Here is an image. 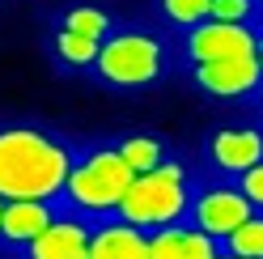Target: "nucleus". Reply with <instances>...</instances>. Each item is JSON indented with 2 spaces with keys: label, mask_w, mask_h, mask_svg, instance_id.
Here are the masks:
<instances>
[{
  "label": "nucleus",
  "mask_w": 263,
  "mask_h": 259,
  "mask_svg": "<svg viewBox=\"0 0 263 259\" xmlns=\"http://www.w3.org/2000/svg\"><path fill=\"white\" fill-rule=\"evenodd\" d=\"M72 144L39 123L0 127V200H60L72 170Z\"/></svg>",
  "instance_id": "f257e3e1"
},
{
  "label": "nucleus",
  "mask_w": 263,
  "mask_h": 259,
  "mask_svg": "<svg viewBox=\"0 0 263 259\" xmlns=\"http://www.w3.org/2000/svg\"><path fill=\"white\" fill-rule=\"evenodd\" d=\"M136 179V170L127 166L119 157V149H89L85 157L72 161L68 170V183L60 191V208H68V213H81V217H115L119 213V200L123 191L132 187Z\"/></svg>",
  "instance_id": "f03ea898"
},
{
  "label": "nucleus",
  "mask_w": 263,
  "mask_h": 259,
  "mask_svg": "<svg viewBox=\"0 0 263 259\" xmlns=\"http://www.w3.org/2000/svg\"><path fill=\"white\" fill-rule=\"evenodd\" d=\"M161 72H166V47L149 30H119V34L110 30L93 60V77L110 89H144L161 81Z\"/></svg>",
  "instance_id": "7ed1b4c3"
},
{
  "label": "nucleus",
  "mask_w": 263,
  "mask_h": 259,
  "mask_svg": "<svg viewBox=\"0 0 263 259\" xmlns=\"http://www.w3.org/2000/svg\"><path fill=\"white\" fill-rule=\"evenodd\" d=\"M187 204H191V183H178V179H166V174L149 170V174L132 179V187L123 191L115 217L140 225V230H161L170 221H183Z\"/></svg>",
  "instance_id": "20e7f679"
},
{
  "label": "nucleus",
  "mask_w": 263,
  "mask_h": 259,
  "mask_svg": "<svg viewBox=\"0 0 263 259\" xmlns=\"http://www.w3.org/2000/svg\"><path fill=\"white\" fill-rule=\"evenodd\" d=\"M251 213L255 208L238 191V183H208L200 191H191V204H187V221H195L212 238H225L229 230H238Z\"/></svg>",
  "instance_id": "39448f33"
},
{
  "label": "nucleus",
  "mask_w": 263,
  "mask_h": 259,
  "mask_svg": "<svg viewBox=\"0 0 263 259\" xmlns=\"http://www.w3.org/2000/svg\"><path fill=\"white\" fill-rule=\"evenodd\" d=\"M255 26H238V22H217L208 17L200 26L187 30L183 51L191 64H212V60H238V55H255Z\"/></svg>",
  "instance_id": "423d86ee"
},
{
  "label": "nucleus",
  "mask_w": 263,
  "mask_h": 259,
  "mask_svg": "<svg viewBox=\"0 0 263 259\" xmlns=\"http://www.w3.org/2000/svg\"><path fill=\"white\" fill-rule=\"evenodd\" d=\"M259 64L255 55H238V60H212V64H191V85L208 94L217 102H238V98H251L259 89Z\"/></svg>",
  "instance_id": "0eeeda50"
},
{
  "label": "nucleus",
  "mask_w": 263,
  "mask_h": 259,
  "mask_svg": "<svg viewBox=\"0 0 263 259\" xmlns=\"http://www.w3.org/2000/svg\"><path fill=\"white\" fill-rule=\"evenodd\" d=\"M89 225H93L89 217L60 208L47 221V230L22 247V255H30V259H89Z\"/></svg>",
  "instance_id": "6e6552de"
},
{
  "label": "nucleus",
  "mask_w": 263,
  "mask_h": 259,
  "mask_svg": "<svg viewBox=\"0 0 263 259\" xmlns=\"http://www.w3.org/2000/svg\"><path fill=\"white\" fill-rule=\"evenodd\" d=\"M208 161H212V170L229 174V179L251 170L255 161H263V127H255V123L217 127L208 136Z\"/></svg>",
  "instance_id": "1a4fd4ad"
},
{
  "label": "nucleus",
  "mask_w": 263,
  "mask_h": 259,
  "mask_svg": "<svg viewBox=\"0 0 263 259\" xmlns=\"http://www.w3.org/2000/svg\"><path fill=\"white\" fill-rule=\"evenodd\" d=\"M217 255H221V238L204 234L187 217L149 230V259H217Z\"/></svg>",
  "instance_id": "9d476101"
},
{
  "label": "nucleus",
  "mask_w": 263,
  "mask_h": 259,
  "mask_svg": "<svg viewBox=\"0 0 263 259\" xmlns=\"http://www.w3.org/2000/svg\"><path fill=\"white\" fill-rule=\"evenodd\" d=\"M89 259H149V230L123 217H98L89 225Z\"/></svg>",
  "instance_id": "9b49d317"
},
{
  "label": "nucleus",
  "mask_w": 263,
  "mask_h": 259,
  "mask_svg": "<svg viewBox=\"0 0 263 259\" xmlns=\"http://www.w3.org/2000/svg\"><path fill=\"white\" fill-rule=\"evenodd\" d=\"M55 213H60V200H5V213H0V247L22 255V247L30 238H39Z\"/></svg>",
  "instance_id": "f8f14e48"
},
{
  "label": "nucleus",
  "mask_w": 263,
  "mask_h": 259,
  "mask_svg": "<svg viewBox=\"0 0 263 259\" xmlns=\"http://www.w3.org/2000/svg\"><path fill=\"white\" fill-rule=\"evenodd\" d=\"M98 47H102V39H85V34H77V30H55L51 34V51L60 60V68H93V60H98Z\"/></svg>",
  "instance_id": "ddd939ff"
},
{
  "label": "nucleus",
  "mask_w": 263,
  "mask_h": 259,
  "mask_svg": "<svg viewBox=\"0 0 263 259\" xmlns=\"http://www.w3.org/2000/svg\"><path fill=\"white\" fill-rule=\"evenodd\" d=\"M221 255H234V259H263V213L255 208L238 230H229L221 238Z\"/></svg>",
  "instance_id": "4468645a"
},
{
  "label": "nucleus",
  "mask_w": 263,
  "mask_h": 259,
  "mask_svg": "<svg viewBox=\"0 0 263 259\" xmlns=\"http://www.w3.org/2000/svg\"><path fill=\"white\" fill-rule=\"evenodd\" d=\"M115 149H119V157L127 161L132 170L136 174H149L153 166L161 157H166V144H161V136H149V132H136V136H123L119 144H115Z\"/></svg>",
  "instance_id": "2eb2a0df"
},
{
  "label": "nucleus",
  "mask_w": 263,
  "mask_h": 259,
  "mask_svg": "<svg viewBox=\"0 0 263 259\" xmlns=\"http://www.w3.org/2000/svg\"><path fill=\"white\" fill-rule=\"evenodd\" d=\"M60 26L64 30H77V34H85V39H106L115 30L110 13L98 9V5H72V9H64L60 13Z\"/></svg>",
  "instance_id": "dca6fc26"
},
{
  "label": "nucleus",
  "mask_w": 263,
  "mask_h": 259,
  "mask_svg": "<svg viewBox=\"0 0 263 259\" xmlns=\"http://www.w3.org/2000/svg\"><path fill=\"white\" fill-rule=\"evenodd\" d=\"M208 5H212V0H161V13H166L170 26L191 30V26L208 22Z\"/></svg>",
  "instance_id": "f3484780"
},
{
  "label": "nucleus",
  "mask_w": 263,
  "mask_h": 259,
  "mask_svg": "<svg viewBox=\"0 0 263 259\" xmlns=\"http://www.w3.org/2000/svg\"><path fill=\"white\" fill-rule=\"evenodd\" d=\"M259 5L255 0H212L208 5V17H217V22H238V26H255L259 22Z\"/></svg>",
  "instance_id": "a211bd4d"
},
{
  "label": "nucleus",
  "mask_w": 263,
  "mask_h": 259,
  "mask_svg": "<svg viewBox=\"0 0 263 259\" xmlns=\"http://www.w3.org/2000/svg\"><path fill=\"white\" fill-rule=\"evenodd\" d=\"M234 183H238V191H242V196L251 200V208H259V213H263V161H255L251 170L234 174Z\"/></svg>",
  "instance_id": "6ab92c4d"
},
{
  "label": "nucleus",
  "mask_w": 263,
  "mask_h": 259,
  "mask_svg": "<svg viewBox=\"0 0 263 259\" xmlns=\"http://www.w3.org/2000/svg\"><path fill=\"white\" fill-rule=\"evenodd\" d=\"M255 30H259V26H255ZM255 64H259V72H263V30L255 34Z\"/></svg>",
  "instance_id": "aec40b11"
},
{
  "label": "nucleus",
  "mask_w": 263,
  "mask_h": 259,
  "mask_svg": "<svg viewBox=\"0 0 263 259\" xmlns=\"http://www.w3.org/2000/svg\"><path fill=\"white\" fill-rule=\"evenodd\" d=\"M255 94H259V102H263V81H259V89H255Z\"/></svg>",
  "instance_id": "412c9836"
},
{
  "label": "nucleus",
  "mask_w": 263,
  "mask_h": 259,
  "mask_svg": "<svg viewBox=\"0 0 263 259\" xmlns=\"http://www.w3.org/2000/svg\"><path fill=\"white\" fill-rule=\"evenodd\" d=\"M259 30H263V13H259Z\"/></svg>",
  "instance_id": "4be33fe9"
},
{
  "label": "nucleus",
  "mask_w": 263,
  "mask_h": 259,
  "mask_svg": "<svg viewBox=\"0 0 263 259\" xmlns=\"http://www.w3.org/2000/svg\"><path fill=\"white\" fill-rule=\"evenodd\" d=\"M0 213H5V200H0Z\"/></svg>",
  "instance_id": "5701e85b"
},
{
  "label": "nucleus",
  "mask_w": 263,
  "mask_h": 259,
  "mask_svg": "<svg viewBox=\"0 0 263 259\" xmlns=\"http://www.w3.org/2000/svg\"><path fill=\"white\" fill-rule=\"evenodd\" d=\"M255 5H259V9H263V0H255Z\"/></svg>",
  "instance_id": "b1692460"
}]
</instances>
